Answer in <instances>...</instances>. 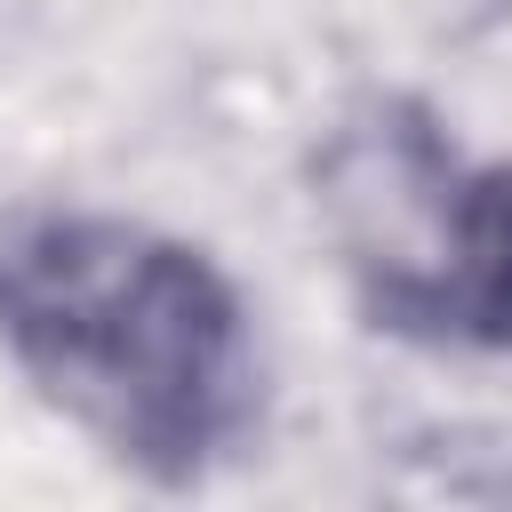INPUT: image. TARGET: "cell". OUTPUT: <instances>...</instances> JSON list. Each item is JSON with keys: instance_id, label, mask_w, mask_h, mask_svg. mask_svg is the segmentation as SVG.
I'll return each mask as SVG.
<instances>
[{"instance_id": "2", "label": "cell", "mask_w": 512, "mask_h": 512, "mask_svg": "<svg viewBox=\"0 0 512 512\" xmlns=\"http://www.w3.org/2000/svg\"><path fill=\"white\" fill-rule=\"evenodd\" d=\"M328 208L376 320L512 352V160L464 168L416 112H384L336 144Z\"/></svg>"}, {"instance_id": "1", "label": "cell", "mask_w": 512, "mask_h": 512, "mask_svg": "<svg viewBox=\"0 0 512 512\" xmlns=\"http://www.w3.org/2000/svg\"><path fill=\"white\" fill-rule=\"evenodd\" d=\"M0 352L144 480H200L256 424V328L232 272L112 208L0 224Z\"/></svg>"}]
</instances>
